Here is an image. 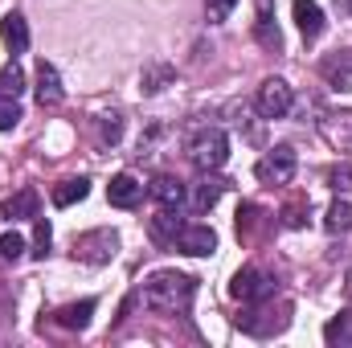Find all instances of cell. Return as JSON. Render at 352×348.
<instances>
[{
  "label": "cell",
  "mask_w": 352,
  "mask_h": 348,
  "mask_svg": "<svg viewBox=\"0 0 352 348\" xmlns=\"http://www.w3.org/2000/svg\"><path fill=\"white\" fill-rule=\"evenodd\" d=\"M173 250L192 254V259H205V254H213V250H217V234H213L209 226L184 221V226H180V234H176V242H173Z\"/></svg>",
  "instance_id": "9c48e42d"
},
{
  "label": "cell",
  "mask_w": 352,
  "mask_h": 348,
  "mask_svg": "<svg viewBox=\"0 0 352 348\" xmlns=\"http://www.w3.org/2000/svg\"><path fill=\"white\" fill-rule=\"evenodd\" d=\"M0 37H4V45H8L12 58L25 54V50H29V21H25L21 12H4V21H0Z\"/></svg>",
  "instance_id": "4fadbf2b"
},
{
  "label": "cell",
  "mask_w": 352,
  "mask_h": 348,
  "mask_svg": "<svg viewBox=\"0 0 352 348\" xmlns=\"http://www.w3.org/2000/svg\"><path fill=\"white\" fill-rule=\"evenodd\" d=\"M221 193H226V180L213 173H201L192 184H184V205L192 209V213H209L217 201H221Z\"/></svg>",
  "instance_id": "52a82bcc"
},
{
  "label": "cell",
  "mask_w": 352,
  "mask_h": 348,
  "mask_svg": "<svg viewBox=\"0 0 352 348\" xmlns=\"http://www.w3.org/2000/svg\"><path fill=\"white\" fill-rule=\"evenodd\" d=\"M164 78H173V70H168V66H160V70H148V74H144V90H148V94H156Z\"/></svg>",
  "instance_id": "1f68e13d"
},
{
  "label": "cell",
  "mask_w": 352,
  "mask_h": 348,
  "mask_svg": "<svg viewBox=\"0 0 352 348\" xmlns=\"http://www.w3.org/2000/svg\"><path fill=\"white\" fill-rule=\"evenodd\" d=\"M320 74L332 90H352V50H336L320 62Z\"/></svg>",
  "instance_id": "8fae6325"
},
{
  "label": "cell",
  "mask_w": 352,
  "mask_h": 348,
  "mask_svg": "<svg viewBox=\"0 0 352 348\" xmlns=\"http://www.w3.org/2000/svg\"><path fill=\"white\" fill-rule=\"evenodd\" d=\"M258 230H263V205L246 201V205L238 209V238H254Z\"/></svg>",
  "instance_id": "7402d4cb"
},
{
  "label": "cell",
  "mask_w": 352,
  "mask_h": 348,
  "mask_svg": "<svg viewBox=\"0 0 352 348\" xmlns=\"http://www.w3.org/2000/svg\"><path fill=\"white\" fill-rule=\"evenodd\" d=\"M62 78H58V66L54 62H37V102L41 107H58L62 102Z\"/></svg>",
  "instance_id": "5bb4252c"
},
{
  "label": "cell",
  "mask_w": 352,
  "mask_h": 348,
  "mask_svg": "<svg viewBox=\"0 0 352 348\" xmlns=\"http://www.w3.org/2000/svg\"><path fill=\"white\" fill-rule=\"evenodd\" d=\"M328 230H332V234L352 230V205H349V201H336V205L328 209Z\"/></svg>",
  "instance_id": "484cf974"
},
{
  "label": "cell",
  "mask_w": 352,
  "mask_h": 348,
  "mask_svg": "<svg viewBox=\"0 0 352 348\" xmlns=\"http://www.w3.org/2000/svg\"><path fill=\"white\" fill-rule=\"evenodd\" d=\"M320 135L328 140V148L352 156V111H328L320 119Z\"/></svg>",
  "instance_id": "30bf717a"
},
{
  "label": "cell",
  "mask_w": 352,
  "mask_h": 348,
  "mask_svg": "<svg viewBox=\"0 0 352 348\" xmlns=\"http://www.w3.org/2000/svg\"><path fill=\"white\" fill-rule=\"evenodd\" d=\"M87 193H90L87 176H70V180H62V184L54 188V205H58V209H70V205L87 201Z\"/></svg>",
  "instance_id": "d6986e66"
},
{
  "label": "cell",
  "mask_w": 352,
  "mask_h": 348,
  "mask_svg": "<svg viewBox=\"0 0 352 348\" xmlns=\"http://www.w3.org/2000/svg\"><path fill=\"white\" fill-rule=\"evenodd\" d=\"M25 254V238L21 234H0V262H16Z\"/></svg>",
  "instance_id": "4316f807"
},
{
  "label": "cell",
  "mask_w": 352,
  "mask_h": 348,
  "mask_svg": "<svg viewBox=\"0 0 352 348\" xmlns=\"http://www.w3.org/2000/svg\"><path fill=\"white\" fill-rule=\"evenodd\" d=\"M21 90H25V74H21L16 62H8V66L0 70V94H4V98H21Z\"/></svg>",
  "instance_id": "603a6c76"
},
{
  "label": "cell",
  "mask_w": 352,
  "mask_h": 348,
  "mask_svg": "<svg viewBox=\"0 0 352 348\" xmlns=\"http://www.w3.org/2000/svg\"><path fill=\"white\" fill-rule=\"evenodd\" d=\"M21 123V107H16V98H4L0 94V131H12Z\"/></svg>",
  "instance_id": "f1b7e54d"
},
{
  "label": "cell",
  "mask_w": 352,
  "mask_h": 348,
  "mask_svg": "<svg viewBox=\"0 0 352 348\" xmlns=\"http://www.w3.org/2000/svg\"><path fill=\"white\" fill-rule=\"evenodd\" d=\"M254 33H258V41H263L266 50H278V45H283V37H278V25L270 21L266 4H263V12H258V25H254Z\"/></svg>",
  "instance_id": "cb8c5ba5"
},
{
  "label": "cell",
  "mask_w": 352,
  "mask_h": 348,
  "mask_svg": "<svg viewBox=\"0 0 352 348\" xmlns=\"http://www.w3.org/2000/svg\"><path fill=\"white\" fill-rule=\"evenodd\" d=\"M188 160L197 173H217L230 160V135L221 127H197L188 140Z\"/></svg>",
  "instance_id": "7a4b0ae2"
},
{
  "label": "cell",
  "mask_w": 352,
  "mask_h": 348,
  "mask_svg": "<svg viewBox=\"0 0 352 348\" xmlns=\"http://www.w3.org/2000/svg\"><path fill=\"white\" fill-rule=\"evenodd\" d=\"M234 8H238V0H205V12H209V21H213V25H221Z\"/></svg>",
  "instance_id": "f546056e"
},
{
  "label": "cell",
  "mask_w": 352,
  "mask_h": 348,
  "mask_svg": "<svg viewBox=\"0 0 352 348\" xmlns=\"http://www.w3.org/2000/svg\"><path fill=\"white\" fill-rule=\"evenodd\" d=\"M328 184L336 188V193H352V168L344 164V168H332L328 173Z\"/></svg>",
  "instance_id": "4dcf8cb0"
},
{
  "label": "cell",
  "mask_w": 352,
  "mask_h": 348,
  "mask_svg": "<svg viewBox=\"0 0 352 348\" xmlns=\"http://www.w3.org/2000/svg\"><path fill=\"white\" fill-rule=\"evenodd\" d=\"M180 226H184V221L176 217L173 209H164V213H156V217H152V238H156L160 246H173L176 234H180Z\"/></svg>",
  "instance_id": "ffe728a7"
},
{
  "label": "cell",
  "mask_w": 352,
  "mask_h": 348,
  "mask_svg": "<svg viewBox=\"0 0 352 348\" xmlns=\"http://www.w3.org/2000/svg\"><path fill=\"white\" fill-rule=\"evenodd\" d=\"M50 242H54L50 221H45V217H33V254H37V259H45V254H50Z\"/></svg>",
  "instance_id": "d4e9b609"
},
{
  "label": "cell",
  "mask_w": 352,
  "mask_h": 348,
  "mask_svg": "<svg viewBox=\"0 0 352 348\" xmlns=\"http://www.w3.org/2000/svg\"><path fill=\"white\" fill-rule=\"evenodd\" d=\"M119 135H123V119L119 115H102L98 119V140L102 144H119Z\"/></svg>",
  "instance_id": "83f0119b"
},
{
  "label": "cell",
  "mask_w": 352,
  "mask_h": 348,
  "mask_svg": "<svg viewBox=\"0 0 352 348\" xmlns=\"http://www.w3.org/2000/svg\"><path fill=\"white\" fill-rule=\"evenodd\" d=\"M135 299L148 312H156V316H184L192 307V299H197V279L192 274H176V270H156L140 287Z\"/></svg>",
  "instance_id": "6da1fadb"
},
{
  "label": "cell",
  "mask_w": 352,
  "mask_h": 348,
  "mask_svg": "<svg viewBox=\"0 0 352 348\" xmlns=\"http://www.w3.org/2000/svg\"><path fill=\"white\" fill-rule=\"evenodd\" d=\"M148 197L160 201L164 209H180V205H184V180H176V176H156V180L148 184Z\"/></svg>",
  "instance_id": "2e32d148"
},
{
  "label": "cell",
  "mask_w": 352,
  "mask_h": 348,
  "mask_svg": "<svg viewBox=\"0 0 352 348\" xmlns=\"http://www.w3.org/2000/svg\"><path fill=\"white\" fill-rule=\"evenodd\" d=\"M115 250H119V234L115 230H90L82 238H74V259L82 262H111L115 259Z\"/></svg>",
  "instance_id": "8992f818"
},
{
  "label": "cell",
  "mask_w": 352,
  "mask_h": 348,
  "mask_svg": "<svg viewBox=\"0 0 352 348\" xmlns=\"http://www.w3.org/2000/svg\"><path fill=\"white\" fill-rule=\"evenodd\" d=\"M324 340H328L332 348H349V345H352V316H349V312L328 320V328H324Z\"/></svg>",
  "instance_id": "44dd1931"
},
{
  "label": "cell",
  "mask_w": 352,
  "mask_h": 348,
  "mask_svg": "<svg viewBox=\"0 0 352 348\" xmlns=\"http://www.w3.org/2000/svg\"><path fill=\"white\" fill-rule=\"evenodd\" d=\"M295 25H299V33L307 41H316L324 33V8L316 0H295Z\"/></svg>",
  "instance_id": "9a60e30c"
},
{
  "label": "cell",
  "mask_w": 352,
  "mask_h": 348,
  "mask_svg": "<svg viewBox=\"0 0 352 348\" xmlns=\"http://www.w3.org/2000/svg\"><path fill=\"white\" fill-rule=\"evenodd\" d=\"M37 205H41V197L33 188H21L4 201V217L8 221H29V217H37Z\"/></svg>",
  "instance_id": "e0dca14e"
},
{
  "label": "cell",
  "mask_w": 352,
  "mask_h": 348,
  "mask_svg": "<svg viewBox=\"0 0 352 348\" xmlns=\"http://www.w3.org/2000/svg\"><path fill=\"white\" fill-rule=\"evenodd\" d=\"M295 168H299L295 148L278 144V148H270L263 160L254 164V176H258L263 184H270V188H278V184H291V180H295Z\"/></svg>",
  "instance_id": "277c9868"
},
{
  "label": "cell",
  "mask_w": 352,
  "mask_h": 348,
  "mask_svg": "<svg viewBox=\"0 0 352 348\" xmlns=\"http://www.w3.org/2000/svg\"><path fill=\"white\" fill-rule=\"evenodd\" d=\"M291 107H295V90L287 87L283 78H266L263 87H258V111H263V119H283V115H291Z\"/></svg>",
  "instance_id": "ba28073f"
},
{
  "label": "cell",
  "mask_w": 352,
  "mask_h": 348,
  "mask_svg": "<svg viewBox=\"0 0 352 348\" xmlns=\"http://www.w3.org/2000/svg\"><path fill=\"white\" fill-rule=\"evenodd\" d=\"M90 316H94V299H82V303H66L62 312H54V320L62 324V328H70V332H82L90 324Z\"/></svg>",
  "instance_id": "ac0fdd59"
},
{
  "label": "cell",
  "mask_w": 352,
  "mask_h": 348,
  "mask_svg": "<svg viewBox=\"0 0 352 348\" xmlns=\"http://www.w3.org/2000/svg\"><path fill=\"white\" fill-rule=\"evenodd\" d=\"M344 295H349V303H352V270H349V283H344Z\"/></svg>",
  "instance_id": "836d02e7"
},
{
  "label": "cell",
  "mask_w": 352,
  "mask_h": 348,
  "mask_svg": "<svg viewBox=\"0 0 352 348\" xmlns=\"http://www.w3.org/2000/svg\"><path fill=\"white\" fill-rule=\"evenodd\" d=\"M230 295L238 303H263V299H274V279L258 270V266H242L230 283Z\"/></svg>",
  "instance_id": "5b68a950"
},
{
  "label": "cell",
  "mask_w": 352,
  "mask_h": 348,
  "mask_svg": "<svg viewBox=\"0 0 352 348\" xmlns=\"http://www.w3.org/2000/svg\"><path fill=\"white\" fill-rule=\"evenodd\" d=\"M287 324H291V307H283V312L274 316L270 299H263V303H246V312L238 316V328H242L246 336H258V340H266V336H278Z\"/></svg>",
  "instance_id": "3957f363"
},
{
  "label": "cell",
  "mask_w": 352,
  "mask_h": 348,
  "mask_svg": "<svg viewBox=\"0 0 352 348\" xmlns=\"http://www.w3.org/2000/svg\"><path fill=\"white\" fill-rule=\"evenodd\" d=\"M303 213H307L303 205H287V209H283V226H291V230L303 226Z\"/></svg>",
  "instance_id": "d6a6232c"
},
{
  "label": "cell",
  "mask_w": 352,
  "mask_h": 348,
  "mask_svg": "<svg viewBox=\"0 0 352 348\" xmlns=\"http://www.w3.org/2000/svg\"><path fill=\"white\" fill-rule=\"evenodd\" d=\"M107 201H111L115 209H135V205L144 201V184H140L131 173L111 176V184H107Z\"/></svg>",
  "instance_id": "7c38bea8"
}]
</instances>
